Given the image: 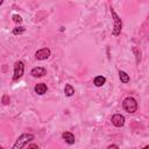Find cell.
I'll return each mask as SVG.
<instances>
[{
  "label": "cell",
  "instance_id": "5",
  "mask_svg": "<svg viewBox=\"0 0 149 149\" xmlns=\"http://www.w3.org/2000/svg\"><path fill=\"white\" fill-rule=\"evenodd\" d=\"M50 54H51V52H50V49H49V48H42V49H40V50L36 51L35 57H36V59H38V61H44V59L49 58Z\"/></svg>",
  "mask_w": 149,
  "mask_h": 149
},
{
  "label": "cell",
  "instance_id": "18",
  "mask_svg": "<svg viewBox=\"0 0 149 149\" xmlns=\"http://www.w3.org/2000/svg\"><path fill=\"white\" fill-rule=\"evenodd\" d=\"M143 149H149V146H146V147H144Z\"/></svg>",
  "mask_w": 149,
  "mask_h": 149
},
{
  "label": "cell",
  "instance_id": "1",
  "mask_svg": "<svg viewBox=\"0 0 149 149\" xmlns=\"http://www.w3.org/2000/svg\"><path fill=\"white\" fill-rule=\"evenodd\" d=\"M34 137H35V136H34L33 134H30V133H24V134L20 135V136L16 139L15 143L13 144L12 149H22L29 141L34 140Z\"/></svg>",
  "mask_w": 149,
  "mask_h": 149
},
{
  "label": "cell",
  "instance_id": "11",
  "mask_svg": "<svg viewBox=\"0 0 149 149\" xmlns=\"http://www.w3.org/2000/svg\"><path fill=\"white\" fill-rule=\"evenodd\" d=\"M64 93H65V95L71 97V95H73L74 90H73V87H72L70 84H66V85H65V88H64Z\"/></svg>",
  "mask_w": 149,
  "mask_h": 149
},
{
  "label": "cell",
  "instance_id": "10",
  "mask_svg": "<svg viewBox=\"0 0 149 149\" xmlns=\"http://www.w3.org/2000/svg\"><path fill=\"white\" fill-rule=\"evenodd\" d=\"M105 81H106V78H105L104 76H97V77L94 78V85L98 86V87L102 86V85L105 84Z\"/></svg>",
  "mask_w": 149,
  "mask_h": 149
},
{
  "label": "cell",
  "instance_id": "13",
  "mask_svg": "<svg viewBox=\"0 0 149 149\" xmlns=\"http://www.w3.org/2000/svg\"><path fill=\"white\" fill-rule=\"evenodd\" d=\"M24 30H26V28H24V27H17V28H15V29L13 30V34H14V35H17V34H22Z\"/></svg>",
  "mask_w": 149,
  "mask_h": 149
},
{
  "label": "cell",
  "instance_id": "2",
  "mask_svg": "<svg viewBox=\"0 0 149 149\" xmlns=\"http://www.w3.org/2000/svg\"><path fill=\"white\" fill-rule=\"evenodd\" d=\"M122 106H123L125 111L128 112V113H135L136 109H137V102H136V100H135L134 98H132V97L126 98V99L123 100V102H122Z\"/></svg>",
  "mask_w": 149,
  "mask_h": 149
},
{
  "label": "cell",
  "instance_id": "4",
  "mask_svg": "<svg viewBox=\"0 0 149 149\" xmlns=\"http://www.w3.org/2000/svg\"><path fill=\"white\" fill-rule=\"evenodd\" d=\"M23 71H24V65L21 61L19 62H15L14 64V76H13V80H17L22 77L23 74Z\"/></svg>",
  "mask_w": 149,
  "mask_h": 149
},
{
  "label": "cell",
  "instance_id": "19",
  "mask_svg": "<svg viewBox=\"0 0 149 149\" xmlns=\"http://www.w3.org/2000/svg\"><path fill=\"white\" fill-rule=\"evenodd\" d=\"M1 3H2V0H0V5H1Z\"/></svg>",
  "mask_w": 149,
  "mask_h": 149
},
{
  "label": "cell",
  "instance_id": "16",
  "mask_svg": "<svg viewBox=\"0 0 149 149\" xmlns=\"http://www.w3.org/2000/svg\"><path fill=\"white\" fill-rule=\"evenodd\" d=\"M28 149H38V146L35 144V143H31V144L28 147Z\"/></svg>",
  "mask_w": 149,
  "mask_h": 149
},
{
  "label": "cell",
  "instance_id": "9",
  "mask_svg": "<svg viewBox=\"0 0 149 149\" xmlns=\"http://www.w3.org/2000/svg\"><path fill=\"white\" fill-rule=\"evenodd\" d=\"M62 137L65 140V142L66 143H69V144H73L74 143V135L72 134V133H70V132H64L63 134H62Z\"/></svg>",
  "mask_w": 149,
  "mask_h": 149
},
{
  "label": "cell",
  "instance_id": "6",
  "mask_svg": "<svg viewBox=\"0 0 149 149\" xmlns=\"http://www.w3.org/2000/svg\"><path fill=\"white\" fill-rule=\"evenodd\" d=\"M112 123L115 127H122L125 125V116L121 114H114L112 116Z\"/></svg>",
  "mask_w": 149,
  "mask_h": 149
},
{
  "label": "cell",
  "instance_id": "12",
  "mask_svg": "<svg viewBox=\"0 0 149 149\" xmlns=\"http://www.w3.org/2000/svg\"><path fill=\"white\" fill-rule=\"evenodd\" d=\"M119 77H120V80L122 83H128L129 81V76L125 72V71H120L119 72Z\"/></svg>",
  "mask_w": 149,
  "mask_h": 149
},
{
  "label": "cell",
  "instance_id": "17",
  "mask_svg": "<svg viewBox=\"0 0 149 149\" xmlns=\"http://www.w3.org/2000/svg\"><path fill=\"white\" fill-rule=\"evenodd\" d=\"M107 149H119V147L116 144H111V146L107 147Z\"/></svg>",
  "mask_w": 149,
  "mask_h": 149
},
{
  "label": "cell",
  "instance_id": "7",
  "mask_svg": "<svg viewBox=\"0 0 149 149\" xmlns=\"http://www.w3.org/2000/svg\"><path fill=\"white\" fill-rule=\"evenodd\" d=\"M45 69L44 68H41V66H36V68H34V69H31V71H30V74L33 76V77H36V78H40V77H43L44 74H45Z\"/></svg>",
  "mask_w": 149,
  "mask_h": 149
},
{
  "label": "cell",
  "instance_id": "14",
  "mask_svg": "<svg viewBox=\"0 0 149 149\" xmlns=\"http://www.w3.org/2000/svg\"><path fill=\"white\" fill-rule=\"evenodd\" d=\"M13 21H14V22H16V23H21V22H22V19H21V16H20V15L14 14V15H13Z\"/></svg>",
  "mask_w": 149,
  "mask_h": 149
},
{
  "label": "cell",
  "instance_id": "3",
  "mask_svg": "<svg viewBox=\"0 0 149 149\" xmlns=\"http://www.w3.org/2000/svg\"><path fill=\"white\" fill-rule=\"evenodd\" d=\"M111 13H112V16H113V20H114V29H113V35L114 36H118L121 31V28H122V21L121 19L118 16V14L115 13V10L113 8H111Z\"/></svg>",
  "mask_w": 149,
  "mask_h": 149
},
{
  "label": "cell",
  "instance_id": "15",
  "mask_svg": "<svg viewBox=\"0 0 149 149\" xmlns=\"http://www.w3.org/2000/svg\"><path fill=\"white\" fill-rule=\"evenodd\" d=\"M2 102H3V104H8V102H9V98H8V95H3V98H2Z\"/></svg>",
  "mask_w": 149,
  "mask_h": 149
},
{
  "label": "cell",
  "instance_id": "8",
  "mask_svg": "<svg viewBox=\"0 0 149 149\" xmlns=\"http://www.w3.org/2000/svg\"><path fill=\"white\" fill-rule=\"evenodd\" d=\"M35 92L37 93V94H40V95H42V94H44L45 92H47V90H48V87H47V85L44 84V83H38V84H36L35 85Z\"/></svg>",
  "mask_w": 149,
  "mask_h": 149
},
{
  "label": "cell",
  "instance_id": "20",
  "mask_svg": "<svg viewBox=\"0 0 149 149\" xmlns=\"http://www.w3.org/2000/svg\"><path fill=\"white\" fill-rule=\"evenodd\" d=\"M0 149H3V148H2V147H0Z\"/></svg>",
  "mask_w": 149,
  "mask_h": 149
}]
</instances>
